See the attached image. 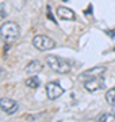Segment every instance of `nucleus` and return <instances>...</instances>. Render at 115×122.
Wrapping results in <instances>:
<instances>
[{"label":"nucleus","mask_w":115,"mask_h":122,"mask_svg":"<svg viewBox=\"0 0 115 122\" xmlns=\"http://www.w3.org/2000/svg\"><path fill=\"white\" fill-rule=\"evenodd\" d=\"M57 15L60 19H64V20H75V12L72 11L71 8L68 7H58L57 8Z\"/></svg>","instance_id":"8"},{"label":"nucleus","mask_w":115,"mask_h":122,"mask_svg":"<svg viewBox=\"0 0 115 122\" xmlns=\"http://www.w3.org/2000/svg\"><path fill=\"white\" fill-rule=\"evenodd\" d=\"M20 34L18 23L15 22H5L3 26H0V38L4 41L5 44H11L18 39Z\"/></svg>","instance_id":"1"},{"label":"nucleus","mask_w":115,"mask_h":122,"mask_svg":"<svg viewBox=\"0 0 115 122\" xmlns=\"http://www.w3.org/2000/svg\"><path fill=\"white\" fill-rule=\"evenodd\" d=\"M26 86L30 88H38L39 87V79L37 77V76H30L26 80Z\"/></svg>","instance_id":"11"},{"label":"nucleus","mask_w":115,"mask_h":122,"mask_svg":"<svg viewBox=\"0 0 115 122\" xmlns=\"http://www.w3.org/2000/svg\"><path fill=\"white\" fill-rule=\"evenodd\" d=\"M0 109L5 111L8 115H11L19 109V106L16 103V100L11 99V98H1L0 99Z\"/></svg>","instance_id":"6"},{"label":"nucleus","mask_w":115,"mask_h":122,"mask_svg":"<svg viewBox=\"0 0 115 122\" xmlns=\"http://www.w3.org/2000/svg\"><path fill=\"white\" fill-rule=\"evenodd\" d=\"M42 71V64H41L39 61H37V60H34V61H31L30 64H27V66H26V72L27 73H37V72H41Z\"/></svg>","instance_id":"9"},{"label":"nucleus","mask_w":115,"mask_h":122,"mask_svg":"<svg viewBox=\"0 0 115 122\" xmlns=\"http://www.w3.org/2000/svg\"><path fill=\"white\" fill-rule=\"evenodd\" d=\"M46 94H48V98L49 99H57L64 94V88L57 83V81H52V83H48L46 84Z\"/></svg>","instance_id":"4"},{"label":"nucleus","mask_w":115,"mask_h":122,"mask_svg":"<svg viewBox=\"0 0 115 122\" xmlns=\"http://www.w3.org/2000/svg\"><path fill=\"white\" fill-rule=\"evenodd\" d=\"M103 86H104L103 76H99V77H91V79H87V80L84 81V88L88 92L99 91L100 88H103Z\"/></svg>","instance_id":"5"},{"label":"nucleus","mask_w":115,"mask_h":122,"mask_svg":"<svg viewBox=\"0 0 115 122\" xmlns=\"http://www.w3.org/2000/svg\"><path fill=\"white\" fill-rule=\"evenodd\" d=\"M112 113L115 114V106H114V107H112Z\"/></svg>","instance_id":"14"},{"label":"nucleus","mask_w":115,"mask_h":122,"mask_svg":"<svg viewBox=\"0 0 115 122\" xmlns=\"http://www.w3.org/2000/svg\"><path fill=\"white\" fill-rule=\"evenodd\" d=\"M104 72H106L104 66H93L91 69H87L85 72H83V73L80 75V79L84 77L87 80V79H91V77H99V76H103Z\"/></svg>","instance_id":"7"},{"label":"nucleus","mask_w":115,"mask_h":122,"mask_svg":"<svg viewBox=\"0 0 115 122\" xmlns=\"http://www.w3.org/2000/svg\"><path fill=\"white\" fill-rule=\"evenodd\" d=\"M106 100L110 103V105L114 106L115 105V88H111L106 92Z\"/></svg>","instance_id":"12"},{"label":"nucleus","mask_w":115,"mask_h":122,"mask_svg":"<svg viewBox=\"0 0 115 122\" xmlns=\"http://www.w3.org/2000/svg\"><path fill=\"white\" fill-rule=\"evenodd\" d=\"M46 64H48L54 72L61 73V75L68 73V72H71V69H72L71 61L65 60V58H61V57H58V56H53V54H50V56L46 57Z\"/></svg>","instance_id":"2"},{"label":"nucleus","mask_w":115,"mask_h":122,"mask_svg":"<svg viewBox=\"0 0 115 122\" xmlns=\"http://www.w3.org/2000/svg\"><path fill=\"white\" fill-rule=\"evenodd\" d=\"M33 46L41 52H46V50H52L56 46V42L48 35L38 34L33 38Z\"/></svg>","instance_id":"3"},{"label":"nucleus","mask_w":115,"mask_h":122,"mask_svg":"<svg viewBox=\"0 0 115 122\" xmlns=\"http://www.w3.org/2000/svg\"><path fill=\"white\" fill-rule=\"evenodd\" d=\"M5 16H7V12H5L4 4H0V20H3Z\"/></svg>","instance_id":"13"},{"label":"nucleus","mask_w":115,"mask_h":122,"mask_svg":"<svg viewBox=\"0 0 115 122\" xmlns=\"http://www.w3.org/2000/svg\"><path fill=\"white\" fill-rule=\"evenodd\" d=\"M97 122H115V114L114 113H103L96 118Z\"/></svg>","instance_id":"10"}]
</instances>
